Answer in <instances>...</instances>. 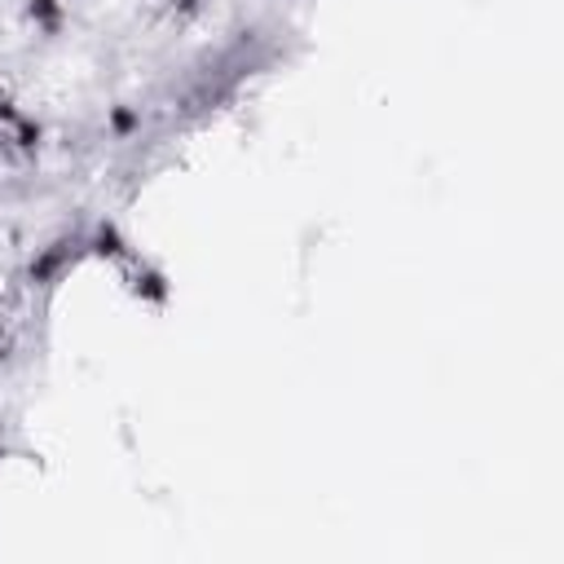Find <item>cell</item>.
<instances>
[{
    "instance_id": "6",
    "label": "cell",
    "mask_w": 564,
    "mask_h": 564,
    "mask_svg": "<svg viewBox=\"0 0 564 564\" xmlns=\"http://www.w3.org/2000/svg\"><path fill=\"white\" fill-rule=\"evenodd\" d=\"M0 458H4V445H0Z\"/></svg>"
},
{
    "instance_id": "3",
    "label": "cell",
    "mask_w": 564,
    "mask_h": 564,
    "mask_svg": "<svg viewBox=\"0 0 564 564\" xmlns=\"http://www.w3.org/2000/svg\"><path fill=\"white\" fill-rule=\"evenodd\" d=\"M115 269H119V282L128 286V295H137L141 304H163L167 300V273L154 260H145L141 251H128Z\"/></svg>"
},
{
    "instance_id": "4",
    "label": "cell",
    "mask_w": 564,
    "mask_h": 564,
    "mask_svg": "<svg viewBox=\"0 0 564 564\" xmlns=\"http://www.w3.org/2000/svg\"><path fill=\"white\" fill-rule=\"evenodd\" d=\"M62 13H66L62 0H26V18H31L40 31H48V35L62 26Z\"/></svg>"
},
{
    "instance_id": "2",
    "label": "cell",
    "mask_w": 564,
    "mask_h": 564,
    "mask_svg": "<svg viewBox=\"0 0 564 564\" xmlns=\"http://www.w3.org/2000/svg\"><path fill=\"white\" fill-rule=\"evenodd\" d=\"M40 150V123L9 97H0V163L26 159Z\"/></svg>"
},
{
    "instance_id": "5",
    "label": "cell",
    "mask_w": 564,
    "mask_h": 564,
    "mask_svg": "<svg viewBox=\"0 0 564 564\" xmlns=\"http://www.w3.org/2000/svg\"><path fill=\"white\" fill-rule=\"evenodd\" d=\"M9 348H13V326H9V317L0 313V361L9 357Z\"/></svg>"
},
{
    "instance_id": "1",
    "label": "cell",
    "mask_w": 564,
    "mask_h": 564,
    "mask_svg": "<svg viewBox=\"0 0 564 564\" xmlns=\"http://www.w3.org/2000/svg\"><path fill=\"white\" fill-rule=\"evenodd\" d=\"M84 256H88V234H62V238L44 242V247L31 256L26 282H31V286H57Z\"/></svg>"
}]
</instances>
